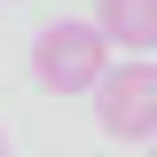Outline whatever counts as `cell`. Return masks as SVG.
I'll return each instance as SVG.
<instances>
[{
	"mask_svg": "<svg viewBox=\"0 0 157 157\" xmlns=\"http://www.w3.org/2000/svg\"><path fill=\"white\" fill-rule=\"evenodd\" d=\"M94 24H102L110 47H134V55H149V47H157V0H102Z\"/></svg>",
	"mask_w": 157,
	"mask_h": 157,
	"instance_id": "3957f363",
	"label": "cell"
},
{
	"mask_svg": "<svg viewBox=\"0 0 157 157\" xmlns=\"http://www.w3.org/2000/svg\"><path fill=\"white\" fill-rule=\"evenodd\" d=\"M0 157H8V149H0Z\"/></svg>",
	"mask_w": 157,
	"mask_h": 157,
	"instance_id": "277c9868",
	"label": "cell"
},
{
	"mask_svg": "<svg viewBox=\"0 0 157 157\" xmlns=\"http://www.w3.org/2000/svg\"><path fill=\"white\" fill-rule=\"evenodd\" d=\"M94 118L110 141H157V63L134 55V63H110L94 86Z\"/></svg>",
	"mask_w": 157,
	"mask_h": 157,
	"instance_id": "7a4b0ae2",
	"label": "cell"
},
{
	"mask_svg": "<svg viewBox=\"0 0 157 157\" xmlns=\"http://www.w3.org/2000/svg\"><path fill=\"white\" fill-rule=\"evenodd\" d=\"M102 71H110V39H102V24H47L32 47V78L47 86V94H94Z\"/></svg>",
	"mask_w": 157,
	"mask_h": 157,
	"instance_id": "6da1fadb",
	"label": "cell"
}]
</instances>
